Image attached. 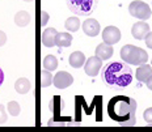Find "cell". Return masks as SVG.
I'll list each match as a JSON object with an SVG mask.
<instances>
[{
    "label": "cell",
    "instance_id": "1",
    "mask_svg": "<svg viewBox=\"0 0 152 132\" xmlns=\"http://www.w3.org/2000/svg\"><path fill=\"white\" fill-rule=\"evenodd\" d=\"M101 78L106 86L114 90L126 89L132 81V70L123 60H114L102 67Z\"/></svg>",
    "mask_w": 152,
    "mask_h": 132
},
{
    "label": "cell",
    "instance_id": "2",
    "mask_svg": "<svg viewBox=\"0 0 152 132\" xmlns=\"http://www.w3.org/2000/svg\"><path fill=\"white\" fill-rule=\"evenodd\" d=\"M137 102L126 96H115L107 103V114L113 120L123 125L135 124Z\"/></svg>",
    "mask_w": 152,
    "mask_h": 132
},
{
    "label": "cell",
    "instance_id": "3",
    "mask_svg": "<svg viewBox=\"0 0 152 132\" xmlns=\"http://www.w3.org/2000/svg\"><path fill=\"white\" fill-rule=\"evenodd\" d=\"M119 56L125 63L130 65H140L147 63L148 54L147 51L140 47H137L134 45H126L123 46L119 51Z\"/></svg>",
    "mask_w": 152,
    "mask_h": 132
},
{
    "label": "cell",
    "instance_id": "4",
    "mask_svg": "<svg viewBox=\"0 0 152 132\" xmlns=\"http://www.w3.org/2000/svg\"><path fill=\"white\" fill-rule=\"evenodd\" d=\"M66 1L69 11L79 16L92 15L99 4V0H66Z\"/></svg>",
    "mask_w": 152,
    "mask_h": 132
},
{
    "label": "cell",
    "instance_id": "5",
    "mask_svg": "<svg viewBox=\"0 0 152 132\" xmlns=\"http://www.w3.org/2000/svg\"><path fill=\"white\" fill-rule=\"evenodd\" d=\"M129 12L132 17L139 18V20L144 21L148 20L152 15V11L150 8V5L147 3L142 1V0H134V1L130 3L129 5Z\"/></svg>",
    "mask_w": 152,
    "mask_h": 132
},
{
    "label": "cell",
    "instance_id": "6",
    "mask_svg": "<svg viewBox=\"0 0 152 132\" xmlns=\"http://www.w3.org/2000/svg\"><path fill=\"white\" fill-rule=\"evenodd\" d=\"M122 38L121 30L117 26H106L105 29L102 30V39L104 43H107V45H115L118 43Z\"/></svg>",
    "mask_w": 152,
    "mask_h": 132
},
{
    "label": "cell",
    "instance_id": "7",
    "mask_svg": "<svg viewBox=\"0 0 152 132\" xmlns=\"http://www.w3.org/2000/svg\"><path fill=\"white\" fill-rule=\"evenodd\" d=\"M74 83V77L71 73L66 71H59L55 76H53V84L58 89H66Z\"/></svg>",
    "mask_w": 152,
    "mask_h": 132
},
{
    "label": "cell",
    "instance_id": "8",
    "mask_svg": "<svg viewBox=\"0 0 152 132\" xmlns=\"http://www.w3.org/2000/svg\"><path fill=\"white\" fill-rule=\"evenodd\" d=\"M102 67V60L100 58H97L96 55L91 56L88 60H85L84 63V71L88 76L91 77H96L100 73V70Z\"/></svg>",
    "mask_w": 152,
    "mask_h": 132
},
{
    "label": "cell",
    "instance_id": "9",
    "mask_svg": "<svg viewBox=\"0 0 152 132\" xmlns=\"http://www.w3.org/2000/svg\"><path fill=\"white\" fill-rule=\"evenodd\" d=\"M101 25L97 20L94 18H87L83 22V31L88 37H96L100 34Z\"/></svg>",
    "mask_w": 152,
    "mask_h": 132
},
{
    "label": "cell",
    "instance_id": "10",
    "mask_svg": "<svg viewBox=\"0 0 152 132\" xmlns=\"http://www.w3.org/2000/svg\"><path fill=\"white\" fill-rule=\"evenodd\" d=\"M148 31H150V25H148L147 22H144V21H142V20L138 21V22H135L131 28L132 37L138 41L144 39V37L147 36Z\"/></svg>",
    "mask_w": 152,
    "mask_h": 132
},
{
    "label": "cell",
    "instance_id": "11",
    "mask_svg": "<svg viewBox=\"0 0 152 132\" xmlns=\"http://www.w3.org/2000/svg\"><path fill=\"white\" fill-rule=\"evenodd\" d=\"M56 31L54 28H47L43 30L42 36H41V41H42V45L46 47H54L55 46V36Z\"/></svg>",
    "mask_w": 152,
    "mask_h": 132
},
{
    "label": "cell",
    "instance_id": "12",
    "mask_svg": "<svg viewBox=\"0 0 152 132\" xmlns=\"http://www.w3.org/2000/svg\"><path fill=\"white\" fill-rule=\"evenodd\" d=\"M113 46L107 45V43H100L99 46L96 47V56L100 58L101 60H107L113 56Z\"/></svg>",
    "mask_w": 152,
    "mask_h": 132
},
{
    "label": "cell",
    "instance_id": "13",
    "mask_svg": "<svg viewBox=\"0 0 152 132\" xmlns=\"http://www.w3.org/2000/svg\"><path fill=\"white\" fill-rule=\"evenodd\" d=\"M15 89L18 94H26L31 90V83L26 77H20L18 80H16Z\"/></svg>",
    "mask_w": 152,
    "mask_h": 132
},
{
    "label": "cell",
    "instance_id": "14",
    "mask_svg": "<svg viewBox=\"0 0 152 132\" xmlns=\"http://www.w3.org/2000/svg\"><path fill=\"white\" fill-rule=\"evenodd\" d=\"M72 39H74V37L71 36L69 33H64V31H62V33H56L55 36V46L58 47H69L72 43Z\"/></svg>",
    "mask_w": 152,
    "mask_h": 132
},
{
    "label": "cell",
    "instance_id": "15",
    "mask_svg": "<svg viewBox=\"0 0 152 132\" xmlns=\"http://www.w3.org/2000/svg\"><path fill=\"white\" fill-rule=\"evenodd\" d=\"M30 20H31V16H30L29 12H26V11H20L15 16V24L17 25L18 28L28 26L30 22Z\"/></svg>",
    "mask_w": 152,
    "mask_h": 132
},
{
    "label": "cell",
    "instance_id": "16",
    "mask_svg": "<svg viewBox=\"0 0 152 132\" xmlns=\"http://www.w3.org/2000/svg\"><path fill=\"white\" fill-rule=\"evenodd\" d=\"M68 62H69V65H71V67L80 68V67H83L84 63H85V55L81 51H75L69 55Z\"/></svg>",
    "mask_w": 152,
    "mask_h": 132
},
{
    "label": "cell",
    "instance_id": "17",
    "mask_svg": "<svg viewBox=\"0 0 152 132\" xmlns=\"http://www.w3.org/2000/svg\"><path fill=\"white\" fill-rule=\"evenodd\" d=\"M152 75V65H148V64H140L137 70V78L138 81L140 83H145L148 77Z\"/></svg>",
    "mask_w": 152,
    "mask_h": 132
},
{
    "label": "cell",
    "instance_id": "18",
    "mask_svg": "<svg viewBox=\"0 0 152 132\" xmlns=\"http://www.w3.org/2000/svg\"><path fill=\"white\" fill-rule=\"evenodd\" d=\"M42 65H43V70H47V71H55L58 68V59L56 56L54 55H47L42 62Z\"/></svg>",
    "mask_w": 152,
    "mask_h": 132
},
{
    "label": "cell",
    "instance_id": "19",
    "mask_svg": "<svg viewBox=\"0 0 152 132\" xmlns=\"http://www.w3.org/2000/svg\"><path fill=\"white\" fill-rule=\"evenodd\" d=\"M80 20H79L77 17H68L67 20H66L64 22V26L66 29H67L68 31H71V33H75V31L79 30V28H80Z\"/></svg>",
    "mask_w": 152,
    "mask_h": 132
},
{
    "label": "cell",
    "instance_id": "20",
    "mask_svg": "<svg viewBox=\"0 0 152 132\" xmlns=\"http://www.w3.org/2000/svg\"><path fill=\"white\" fill-rule=\"evenodd\" d=\"M53 84V75L50 71L42 70L41 72V85L42 88H49Z\"/></svg>",
    "mask_w": 152,
    "mask_h": 132
},
{
    "label": "cell",
    "instance_id": "21",
    "mask_svg": "<svg viewBox=\"0 0 152 132\" xmlns=\"http://www.w3.org/2000/svg\"><path fill=\"white\" fill-rule=\"evenodd\" d=\"M7 109H8V112L12 115V117H17V115L20 114V111H21L20 103L16 102V101H11V102H8Z\"/></svg>",
    "mask_w": 152,
    "mask_h": 132
},
{
    "label": "cell",
    "instance_id": "22",
    "mask_svg": "<svg viewBox=\"0 0 152 132\" xmlns=\"http://www.w3.org/2000/svg\"><path fill=\"white\" fill-rule=\"evenodd\" d=\"M7 120H8V115H7V111H5V106L0 105V125L5 124Z\"/></svg>",
    "mask_w": 152,
    "mask_h": 132
},
{
    "label": "cell",
    "instance_id": "23",
    "mask_svg": "<svg viewBox=\"0 0 152 132\" xmlns=\"http://www.w3.org/2000/svg\"><path fill=\"white\" fill-rule=\"evenodd\" d=\"M143 117H144V120L151 125L152 124V107H148L147 110H145L144 114H143Z\"/></svg>",
    "mask_w": 152,
    "mask_h": 132
},
{
    "label": "cell",
    "instance_id": "24",
    "mask_svg": "<svg viewBox=\"0 0 152 132\" xmlns=\"http://www.w3.org/2000/svg\"><path fill=\"white\" fill-rule=\"evenodd\" d=\"M49 18H50V16L46 11H41V25L42 26H46L47 22H49Z\"/></svg>",
    "mask_w": 152,
    "mask_h": 132
},
{
    "label": "cell",
    "instance_id": "25",
    "mask_svg": "<svg viewBox=\"0 0 152 132\" xmlns=\"http://www.w3.org/2000/svg\"><path fill=\"white\" fill-rule=\"evenodd\" d=\"M144 42L148 46V49L152 50V31H148L147 33V36L144 37Z\"/></svg>",
    "mask_w": 152,
    "mask_h": 132
},
{
    "label": "cell",
    "instance_id": "26",
    "mask_svg": "<svg viewBox=\"0 0 152 132\" xmlns=\"http://www.w3.org/2000/svg\"><path fill=\"white\" fill-rule=\"evenodd\" d=\"M5 43H7V34L3 30H0V47L4 46Z\"/></svg>",
    "mask_w": 152,
    "mask_h": 132
},
{
    "label": "cell",
    "instance_id": "27",
    "mask_svg": "<svg viewBox=\"0 0 152 132\" xmlns=\"http://www.w3.org/2000/svg\"><path fill=\"white\" fill-rule=\"evenodd\" d=\"M145 85H147V88H148L150 90H152V75L147 78V80H145Z\"/></svg>",
    "mask_w": 152,
    "mask_h": 132
},
{
    "label": "cell",
    "instance_id": "28",
    "mask_svg": "<svg viewBox=\"0 0 152 132\" xmlns=\"http://www.w3.org/2000/svg\"><path fill=\"white\" fill-rule=\"evenodd\" d=\"M3 83H4V72H3V70L0 68V86L3 85Z\"/></svg>",
    "mask_w": 152,
    "mask_h": 132
},
{
    "label": "cell",
    "instance_id": "29",
    "mask_svg": "<svg viewBox=\"0 0 152 132\" xmlns=\"http://www.w3.org/2000/svg\"><path fill=\"white\" fill-rule=\"evenodd\" d=\"M23 1H25V3H30V1H33V0H23Z\"/></svg>",
    "mask_w": 152,
    "mask_h": 132
}]
</instances>
